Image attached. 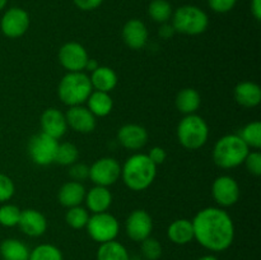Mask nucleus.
Listing matches in <instances>:
<instances>
[{
  "label": "nucleus",
  "instance_id": "nucleus-1",
  "mask_svg": "<svg viewBox=\"0 0 261 260\" xmlns=\"http://www.w3.org/2000/svg\"><path fill=\"white\" fill-rule=\"evenodd\" d=\"M194 240L204 249L221 252L231 247L234 240V223L226 211L208 206L196 213L193 221Z\"/></svg>",
  "mask_w": 261,
  "mask_h": 260
},
{
  "label": "nucleus",
  "instance_id": "nucleus-2",
  "mask_svg": "<svg viewBox=\"0 0 261 260\" xmlns=\"http://www.w3.org/2000/svg\"><path fill=\"white\" fill-rule=\"evenodd\" d=\"M155 175L157 166L144 153L130 155L121 167L122 181L133 191H143L149 188Z\"/></svg>",
  "mask_w": 261,
  "mask_h": 260
},
{
  "label": "nucleus",
  "instance_id": "nucleus-3",
  "mask_svg": "<svg viewBox=\"0 0 261 260\" xmlns=\"http://www.w3.org/2000/svg\"><path fill=\"white\" fill-rule=\"evenodd\" d=\"M250 148L239 134H228L222 137L214 144L213 161L221 168H234L245 162Z\"/></svg>",
  "mask_w": 261,
  "mask_h": 260
},
{
  "label": "nucleus",
  "instance_id": "nucleus-4",
  "mask_svg": "<svg viewBox=\"0 0 261 260\" xmlns=\"http://www.w3.org/2000/svg\"><path fill=\"white\" fill-rule=\"evenodd\" d=\"M92 91L93 88L89 76L83 71H68L58 87L59 98L69 107L84 103Z\"/></svg>",
  "mask_w": 261,
  "mask_h": 260
},
{
  "label": "nucleus",
  "instance_id": "nucleus-5",
  "mask_svg": "<svg viewBox=\"0 0 261 260\" xmlns=\"http://www.w3.org/2000/svg\"><path fill=\"white\" fill-rule=\"evenodd\" d=\"M208 25L209 18L206 13L195 5H182L172 13V27L175 32L198 36L205 32Z\"/></svg>",
  "mask_w": 261,
  "mask_h": 260
},
{
  "label": "nucleus",
  "instance_id": "nucleus-6",
  "mask_svg": "<svg viewBox=\"0 0 261 260\" xmlns=\"http://www.w3.org/2000/svg\"><path fill=\"white\" fill-rule=\"evenodd\" d=\"M208 137V124L199 115H186L177 126V139L186 149H199L205 144Z\"/></svg>",
  "mask_w": 261,
  "mask_h": 260
},
{
  "label": "nucleus",
  "instance_id": "nucleus-7",
  "mask_svg": "<svg viewBox=\"0 0 261 260\" xmlns=\"http://www.w3.org/2000/svg\"><path fill=\"white\" fill-rule=\"evenodd\" d=\"M86 228L93 241L105 244V242L116 240L120 231V224L116 217L107 212H102V213H94L93 216H89Z\"/></svg>",
  "mask_w": 261,
  "mask_h": 260
},
{
  "label": "nucleus",
  "instance_id": "nucleus-8",
  "mask_svg": "<svg viewBox=\"0 0 261 260\" xmlns=\"http://www.w3.org/2000/svg\"><path fill=\"white\" fill-rule=\"evenodd\" d=\"M58 139L48 137L45 133H38L33 135L28 144L31 160L38 166H48L55 161L56 150H58Z\"/></svg>",
  "mask_w": 261,
  "mask_h": 260
},
{
  "label": "nucleus",
  "instance_id": "nucleus-9",
  "mask_svg": "<svg viewBox=\"0 0 261 260\" xmlns=\"http://www.w3.org/2000/svg\"><path fill=\"white\" fill-rule=\"evenodd\" d=\"M120 177H121V166L112 157L99 158L89 167V178L94 185L109 188L114 185Z\"/></svg>",
  "mask_w": 261,
  "mask_h": 260
},
{
  "label": "nucleus",
  "instance_id": "nucleus-10",
  "mask_svg": "<svg viewBox=\"0 0 261 260\" xmlns=\"http://www.w3.org/2000/svg\"><path fill=\"white\" fill-rule=\"evenodd\" d=\"M0 28L4 36L18 38L24 35L30 28V15L24 9L13 7L4 13L0 20Z\"/></svg>",
  "mask_w": 261,
  "mask_h": 260
},
{
  "label": "nucleus",
  "instance_id": "nucleus-11",
  "mask_svg": "<svg viewBox=\"0 0 261 260\" xmlns=\"http://www.w3.org/2000/svg\"><path fill=\"white\" fill-rule=\"evenodd\" d=\"M127 237L135 242H142L150 236L153 231V219L144 209H135L125 222Z\"/></svg>",
  "mask_w": 261,
  "mask_h": 260
},
{
  "label": "nucleus",
  "instance_id": "nucleus-12",
  "mask_svg": "<svg viewBox=\"0 0 261 260\" xmlns=\"http://www.w3.org/2000/svg\"><path fill=\"white\" fill-rule=\"evenodd\" d=\"M89 56L79 42H66L59 50V61L68 71H83Z\"/></svg>",
  "mask_w": 261,
  "mask_h": 260
},
{
  "label": "nucleus",
  "instance_id": "nucleus-13",
  "mask_svg": "<svg viewBox=\"0 0 261 260\" xmlns=\"http://www.w3.org/2000/svg\"><path fill=\"white\" fill-rule=\"evenodd\" d=\"M212 194L216 203L221 206H232L240 199V186L231 176H219L212 185Z\"/></svg>",
  "mask_w": 261,
  "mask_h": 260
},
{
  "label": "nucleus",
  "instance_id": "nucleus-14",
  "mask_svg": "<svg viewBox=\"0 0 261 260\" xmlns=\"http://www.w3.org/2000/svg\"><path fill=\"white\" fill-rule=\"evenodd\" d=\"M65 119L68 126L82 134L92 133L96 127V116L82 105L69 107L68 112L65 114Z\"/></svg>",
  "mask_w": 261,
  "mask_h": 260
},
{
  "label": "nucleus",
  "instance_id": "nucleus-15",
  "mask_svg": "<svg viewBox=\"0 0 261 260\" xmlns=\"http://www.w3.org/2000/svg\"><path fill=\"white\" fill-rule=\"evenodd\" d=\"M20 231L30 237H40L47 229V219L41 212L36 209H24L20 212L19 222Z\"/></svg>",
  "mask_w": 261,
  "mask_h": 260
},
{
  "label": "nucleus",
  "instance_id": "nucleus-16",
  "mask_svg": "<svg viewBox=\"0 0 261 260\" xmlns=\"http://www.w3.org/2000/svg\"><path fill=\"white\" fill-rule=\"evenodd\" d=\"M41 129H42V133H45L48 137L54 139H60L68 129L65 115L60 110L54 109V107L45 110L41 115Z\"/></svg>",
  "mask_w": 261,
  "mask_h": 260
},
{
  "label": "nucleus",
  "instance_id": "nucleus-17",
  "mask_svg": "<svg viewBox=\"0 0 261 260\" xmlns=\"http://www.w3.org/2000/svg\"><path fill=\"white\" fill-rule=\"evenodd\" d=\"M117 140L126 149L138 150L147 144L148 132L142 125L126 124L119 129Z\"/></svg>",
  "mask_w": 261,
  "mask_h": 260
},
{
  "label": "nucleus",
  "instance_id": "nucleus-18",
  "mask_svg": "<svg viewBox=\"0 0 261 260\" xmlns=\"http://www.w3.org/2000/svg\"><path fill=\"white\" fill-rule=\"evenodd\" d=\"M124 42L133 50H140L147 45L148 30L147 25L140 19H130L122 28Z\"/></svg>",
  "mask_w": 261,
  "mask_h": 260
},
{
  "label": "nucleus",
  "instance_id": "nucleus-19",
  "mask_svg": "<svg viewBox=\"0 0 261 260\" xmlns=\"http://www.w3.org/2000/svg\"><path fill=\"white\" fill-rule=\"evenodd\" d=\"M86 205L92 213H102L107 212L112 204V194L106 186L96 185L86 193Z\"/></svg>",
  "mask_w": 261,
  "mask_h": 260
},
{
  "label": "nucleus",
  "instance_id": "nucleus-20",
  "mask_svg": "<svg viewBox=\"0 0 261 260\" xmlns=\"http://www.w3.org/2000/svg\"><path fill=\"white\" fill-rule=\"evenodd\" d=\"M86 188L79 181H68L60 188L58 199L60 204L66 208L81 205L86 198Z\"/></svg>",
  "mask_w": 261,
  "mask_h": 260
},
{
  "label": "nucleus",
  "instance_id": "nucleus-21",
  "mask_svg": "<svg viewBox=\"0 0 261 260\" xmlns=\"http://www.w3.org/2000/svg\"><path fill=\"white\" fill-rule=\"evenodd\" d=\"M234 99L241 106L252 109L260 105L261 88L254 82H241L234 88Z\"/></svg>",
  "mask_w": 261,
  "mask_h": 260
},
{
  "label": "nucleus",
  "instance_id": "nucleus-22",
  "mask_svg": "<svg viewBox=\"0 0 261 260\" xmlns=\"http://www.w3.org/2000/svg\"><path fill=\"white\" fill-rule=\"evenodd\" d=\"M89 81L94 91L106 92V93H110L117 86L116 73L109 66L99 65L96 70L92 71Z\"/></svg>",
  "mask_w": 261,
  "mask_h": 260
},
{
  "label": "nucleus",
  "instance_id": "nucleus-23",
  "mask_svg": "<svg viewBox=\"0 0 261 260\" xmlns=\"http://www.w3.org/2000/svg\"><path fill=\"white\" fill-rule=\"evenodd\" d=\"M167 236L173 244L186 245L194 240V227L190 219L180 218L168 226Z\"/></svg>",
  "mask_w": 261,
  "mask_h": 260
},
{
  "label": "nucleus",
  "instance_id": "nucleus-24",
  "mask_svg": "<svg viewBox=\"0 0 261 260\" xmlns=\"http://www.w3.org/2000/svg\"><path fill=\"white\" fill-rule=\"evenodd\" d=\"M87 102H88L87 109L96 117L107 116L112 111V107H114V101H112L110 93H106V92L92 91Z\"/></svg>",
  "mask_w": 261,
  "mask_h": 260
},
{
  "label": "nucleus",
  "instance_id": "nucleus-25",
  "mask_svg": "<svg viewBox=\"0 0 261 260\" xmlns=\"http://www.w3.org/2000/svg\"><path fill=\"white\" fill-rule=\"evenodd\" d=\"M200 94L194 88H184L176 96V107L180 112L185 115L195 114L200 107Z\"/></svg>",
  "mask_w": 261,
  "mask_h": 260
},
{
  "label": "nucleus",
  "instance_id": "nucleus-26",
  "mask_svg": "<svg viewBox=\"0 0 261 260\" xmlns=\"http://www.w3.org/2000/svg\"><path fill=\"white\" fill-rule=\"evenodd\" d=\"M0 254L4 260H28L30 249L17 239H7L0 244Z\"/></svg>",
  "mask_w": 261,
  "mask_h": 260
},
{
  "label": "nucleus",
  "instance_id": "nucleus-27",
  "mask_svg": "<svg viewBox=\"0 0 261 260\" xmlns=\"http://www.w3.org/2000/svg\"><path fill=\"white\" fill-rule=\"evenodd\" d=\"M97 260H130L129 252L121 242L112 240L99 245L97 250Z\"/></svg>",
  "mask_w": 261,
  "mask_h": 260
},
{
  "label": "nucleus",
  "instance_id": "nucleus-28",
  "mask_svg": "<svg viewBox=\"0 0 261 260\" xmlns=\"http://www.w3.org/2000/svg\"><path fill=\"white\" fill-rule=\"evenodd\" d=\"M28 260H64V256L61 250L55 245L41 244L30 251Z\"/></svg>",
  "mask_w": 261,
  "mask_h": 260
},
{
  "label": "nucleus",
  "instance_id": "nucleus-29",
  "mask_svg": "<svg viewBox=\"0 0 261 260\" xmlns=\"http://www.w3.org/2000/svg\"><path fill=\"white\" fill-rule=\"evenodd\" d=\"M241 139L246 143L247 147L255 148L259 149L261 147V122L260 121H252L245 125L239 133Z\"/></svg>",
  "mask_w": 261,
  "mask_h": 260
},
{
  "label": "nucleus",
  "instance_id": "nucleus-30",
  "mask_svg": "<svg viewBox=\"0 0 261 260\" xmlns=\"http://www.w3.org/2000/svg\"><path fill=\"white\" fill-rule=\"evenodd\" d=\"M150 18L157 23H166L172 17V7L167 0H153L148 7Z\"/></svg>",
  "mask_w": 261,
  "mask_h": 260
},
{
  "label": "nucleus",
  "instance_id": "nucleus-31",
  "mask_svg": "<svg viewBox=\"0 0 261 260\" xmlns=\"http://www.w3.org/2000/svg\"><path fill=\"white\" fill-rule=\"evenodd\" d=\"M79 157V150L73 143H61L58 145V150L55 154V161L54 162L58 163L60 166H71L73 163L76 162Z\"/></svg>",
  "mask_w": 261,
  "mask_h": 260
},
{
  "label": "nucleus",
  "instance_id": "nucleus-32",
  "mask_svg": "<svg viewBox=\"0 0 261 260\" xmlns=\"http://www.w3.org/2000/svg\"><path fill=\"white\" fill-rule=\"evenodd\" d=\"M89 219V214L86 208L81 205L71 206L68 209L65 214V221L71 228L82 229L87 226V222Z\"/></svg>",
  "mask_w": 261,
  "mask_h": 260
},
{
  "label": "nucleus",
  "instance_id": "nucleus-33",
  "mask_svg": "<svg viewBox=\"0 0 261 260\" xmlns=\"http://www.w3.org/2000/svg\"><path fill=\"white\" fill-rule=\"evenodd\" d=\"M20 209L14 204H4L0 206V224L4 227L18 226Z\"/></svg>",
  "mask_w": 261,
  "mask_h": 260
},
{
  "label": "nucleus",
  "instance_id": "nucleus-34",
  "mask_svg": "<svg viewBox=\"0 0 261 260\" xmlns=\"http://www.w3.org/2000/svg\"><path fill=\"white\" fill-rule=\"evenodd\" d=\"M142 250L143 256L147 260H158L162 255V245L160 244V241L153 237H147L145 240L142 241Z\"/></svg>",
  "mask_w": 261,
  "mask_h": 260
},
{
  "label": "nucleus",
  "instance_id": "nucleus-35",
  "mask_svg": "<svg viewBox=\"0 0 261 260\" xmlns=\"http://www.w3.org/2000/svg\"><path fill=\"white\" fill-rule=\"evenodd\" d=\"M15 186L9 176L0 173V203L10 200L14 195Z\"/></svg>",
  "mask_w": 261,
  "mask_h": 260
},
{
  "label": "nucleus",
  "instance_id": "nucleus-36",
  "mask_svg": "<svg viewBox=\"0 0 261 260\" xmlns=\"http://www.w3.org/2000/svg\"><path fill=\"white\" fill-rule=\"evenodd\" d=\"M245 165H246L247 171L254 176L261 175V154L260 152L255 150V152H249L246 160H245Z\"/></svg>",
  "mask_w": 261,
  "mask_h": 260
},
{
  "label": "nucleus",
  "instance_id": "nucleus-37",
  "mask_svg": "<svg viewBox=\"0 0 261 260\" xmlns=\"http://www.w3.org/2000/svg\"><path fill=\"white\" fill-rule=\"evenodd\" d=\"M69 175L73 178V181H83L89 177V167L84 163H73L69 170Z\"/></svg>",
  "mask_w": 261,
  "mask_h": 260
},
{
  "label": "nucleus",
  "instance_id": "nucleus-38",
  "mask_svg": "<svg viewBox=\"0 0 261 260\" xmlns=\"http://www.w3.org/2000/svg\"><path fill=\"white\" fill-rule=\"evenodd\" d=\"M237 0H208L212 10L216 13H227L232 10L236 5Z\"/></svg>",
  "mask_w": 261,
  "mask_h": 260
},
{
  "label": "nucleus",
  "instance_id": "nucleus-39",
  "mask_svg": "<svg viewBox=\"0 0 261 260\" xmlns=\"http://www.w3.org/2000/svg\"><path fill=\"white\" fill-rule=\"evenodd\" d=\"M148 157L150 158V161H152L155 166H158L162 165V163L165 162L166 158H167V153H166V150L163 149L162 147H153L152 149L149 150V153H148Z\"/></svg>",
  "mask_w": 261,
  "mask_h": 260
},
{
  "label": "nucleus",
  "instance_id": "nucleus-40",
  "mask_svg": "<svg viewBox=\"0 0 261 260\" xmlns=\"http://www.w3.org/2000/svg\"><path fill=\"white\" fill-rule=\"evenodd\" d=\"M74 4L82 10H94L102 4L103 0H73Z\"/></svg>",
  "mask_w": 261,
  "mask_h": 260
},
{
  "label": "nucleus",
  "instance_id": "nucleus-41",
  "mask_svg": "<svg viewBox=\"0 0 261 260\" xmlns=\"http://www.w3.org/2000/svg\"><path fill=\"white\" fill-rule=\"evenodd\" d=\"M158 35L162 38H165V40H168V38H171L175 35V28L172 27V24H168L167 22L162 23L160 30H158Z\"/></svg>",
  "mask_w": 261,
  "mask_h": 260
},
{
  "label": "nucleus",
  "instance_id": "nucleus-42",
  "mask_svg": "<svg viewBox=\"0 0 261 260\" xmlns=\"http://www.w3.org/2000/svg\"><path fill=\"white\" fill-rule=\"evenodd\" d=\"M251 13L255 19H261V0H251Z\"/></svg>",
  "mask_w": 261,
  "mask_h": 260
},
{
  "label": "nucleus",
  "instance_id": "nucleus-43",
  "mask_svg": "<svg viewBox=\"0 0 261 260\" xmlns=\"http://www.w3.org/2000/svg\"><path fill=\"white\" fill-rule=\"evenodd\" d=\"M98 66H99V64H98V61L96 60V59H88V61H87L84 70H88V71H91V73H92V71L96 70Z\"/></svg>",
  "mask_w": 261,
  "mask_h": 260
},
{
  "label": "nucleus",
  "instance_id": "nucleus-44",
  "mask_svg": "<svg viewBox=\"0 0 261 260\" xmlns=\"http://www.w3.org/2000/svg\"><path fill=\"white\" fill-rule=\"evenodd\" d=\"M198 260H219V259L214 256V255H204V256L199 257Z\"/></svg>",
  "mask_w": 261,
  "mask_h": 260
},
{
  "label": "nucleus",
  "instance_id": "nucleus-45",
  "mask_svg": "<svg viewBox=\"0 0 261 260\" xmlns=\"http://www.w3.org/2000/svg\"><path fill=\"white\" fill-rule=\"evenodd\" d=\"M8 0H0V10H3L5 8V5H7Z\"/></svg>",
  "mask_w": 261,
  "mask_h": 260
},
{
  "label": "nucleus",
  "instance_id": "nucleus-46",
  "mask_svg": "<svg viewBox=\"0 0 261 260\" xmlns=\"http://www.w3.org/2000/svg\"><path fill=\"white\" fill-rule=\"evenodd\" d=\"M130 260H140V259H138V257H130Z\"/></svg>",
  "mask_w": 261,
  "mask_h": 260
}]
</instances>
